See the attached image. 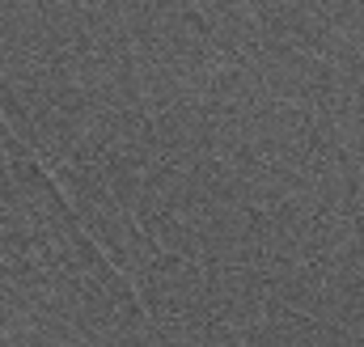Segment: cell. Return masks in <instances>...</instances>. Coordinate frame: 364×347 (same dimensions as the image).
<instances>
[{"label": "cell", "mask_w": 364, "mask_h": 347, "mask_svg": "<svg viewBox=\"0 0 364 347\" xmlns=\"http://www.w3.org/2000/svg\"><path fill=\"white\" fill-rule=\"evenodd\" d=\"M208 309L233 331L263 326L267 318V275L259 267H208Z\"/></svg>", "instance_id": "1"}]
</instances>
